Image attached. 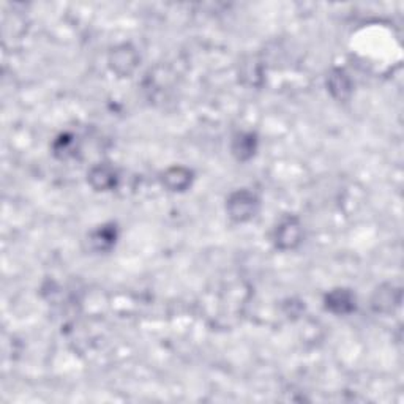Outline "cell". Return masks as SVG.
Returning a JSON list of instances; mask_svg holds the SVG:
<instances>
[{"mask_svg": "<svg viewBox=\"0 0 404 404\" xmlns=\"http://www.w3.org/2000/svg\"><path fill=\"white\" fill-rule=\"evenodd\" d=\"M109 62H111L112 70L120 76H130L136 70L140 57L135 48H131L130 44H122L112 51Z\"/></svg>", "mask_w": 404, "mask_h": 404, "instance_id": "cell-3", "label": "cell"}, {"mask_svg": "<svg viewBox=\"0 0 404 404\" xmlns=\"http://www.w3.org/2000/svg\"><path fill=\"white\" fill-rule=\"evenodd\" d=\"M163 183L171 192H183L192 185V172L182 166L171 167L165 172Z\"/></svg>", "mask_w": 404, "mask_h": 404, "instance_id": "cell-7", "label": "cell"}, {"mask_svg": "<svg viewBox=\"0 0 404 404\" xmlns=\"http://www.w3.org/2000/svg\"><path fill=\"white\" fill-rule=\"evenodd\" d=\"M326 307L332 313L348 314L355 308V298L349 291L335 289L326 297Z\"/></svg>", "mask_w": 404, "mask_h": 404, "instance_id": "cell-6", "label": "cell"}, {"mask_svg": "<svg viewBox=\"0 0 404 404\" xmlns=\"http://www.w3.org/2000/svg\"><path fill=\"white\" fill-rule=\"evenodd\" d=\"M90 244L96 251H108L115 244V229L103 226L90 235Z\"/></svg>", "mask_w": 404, "mask_h": 404, "instance_id": "cell-9", "label": "cell"}, {"mask_svg": "<svg viewBox=\"0 0 404 404\" xmlns=\"http://www.w3.org/2000/svg\"><path fill=\"white\" fill-rule=\"evenodd\" d=\"M89 182L98 192H108L117 183V174H115L114 167L106 163L96 165L89 172Z\"/></svg>", "mask_w": 404, "mask_h": 404, "instance_id": "cell-4", "label": "cell"}, {"mask_svg": "<svg viewBox=\"0 0 404 404\" xmlns=\"http://www.w3.org/2000/svg\"><path fill=\"white\" fill-rule=\"evenodd\" d=\"M228 213L234 221L244 223L251 220L253 217L258 213L259 209V201L251 192L246 190H239L229 196L228 199Z\"/></svg>", "mask_w": 404, "mask_h": 404, "instance_id": "cell-1", "label": "cell"}, {"mask_svg": "<svg viewBox=\"0 0 404 404\" xmlns=\"http://www.w3.org/2000/svg\"><path fill=\"white\" fill-rule=\"evenodd\" d=\"M328 90L338 100H346L351 95V81L346 76V73L342 70H335L328 76Z\"/></svg>", "mask_w": 404, "mask_h": 404, "instance_id": "cell-8", "label": "cell"}, {"mask_svg": "<svg viewBox=\"0 0 404 404\" xmlns=\"http://www.w3.org/2000/svg\"><path fill=\"white\" fill-rule=\"evenodd\" d=\"M400 300H401V292L395 289L394 286H385V287H380L376 292H374V297H373V308L380 313H390V311H394L395 307L400 305Z\"/></svg>", "mask_w": 404, "mask_h": 404, "instance_id": "cell-5", "label": "cell"}, {"mask_svg": "<svg viewBox=\"0 0 404 404\" xmlns=\"http://www.w3.org/2000/svg\"><path fill=\"white\" fill-rule=\"evenodd\" d=\"M256 150V137L250 135H239L234 141V153L237 155L239 160H248L255 155Z\"/></svg>", "mask_w": 404, "mask_h": 404, "instance_id": "cell-10", "label": "cell"}, {"mask_svg": "<svg viewBox=\"0 0 404 404\" xmlns=\"http://www.w3.org/2000/svg\"><path fill=\"white\" fill-rule=\"evenodd\" d=\"M302 242V224L297 218H286L275 230V244L281 250H294Z\"/></svg>", "mask_w": 404, "mask_h": 404, "instance_id": "cell-2", "label": "cell"}]
</instances>
